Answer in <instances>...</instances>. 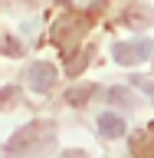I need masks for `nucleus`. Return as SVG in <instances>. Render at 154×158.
<instances>
[{"mask_svg":"<svg viewBox=\"0 0 154 158\" xmlns=\"http://www.w3.org/2000/svg\"><path fill=\"white\" fill-rule=\"evenodd\" d=\"M53 128H56L53 122H30V125H23L17 135L7 142V152L17 155V158L36 155V152H43V148L53 145Z\"/></svg>","mask_w":154,"mask_h":158,"instance_id":"nucleus-1","label":"nucleus"},{"mask_svg":"<svg viewBox=\"0 0 154 158\" xmlns=\"http://www.w3.org/2000/svg\"><path fill=\"white\" fill-rule=\"evenodd\" d=\"M151 49H154L151 40H135V43H115L112 56H115V63H121V66H135V63H144V59L151 56Z\"/></svg>","mask_w":154,"mask_h":158,"instance_id":"nucleus-2","label":"nucleus"},{"mask_svg":"<svg viewBox=\"0 0 154 158\" xmlns=\"http://www.w3.org/2000/svg\"><path fill=\"white\" fill-rule=\"evenodd\" d=\"M26 82L33 92H49L53 82H56V66L53 63H33L26 69Z\"/></svg>","mask_w":154,"mask_h":158,"instance_id":"nucleus-3","label":"nucleus"},{"mask_svg":"<svg viewBox=\"0 0 154 158\" xmlns=\"http://www.w3.org/2000/svg\"><path fill=\"white\" fill-rule=\"evenodd\" d=\"M89 59H92V53H82V56H79V59H72V63H69V69H66V73H69V76H76L79 69H82V66H85V63H89Z\"/></svg>","mask_w":154,"mask_h":158,"instance_id":"nucleus-7","label":"nucleus"},{"mask_svg":"<svg viewBox=\"0 0 154 158\" xmlns=\"http://www.w3.org/2000/svg\"><path fill=\"white\" fill-rule=\"evenodd\" d=\"M98 132L105 138H121L125 135V118L115 115V112H102L98 115Z\"/></svg>","mask_w":154,"mask_h":158,"instance_id":"nucleus-4","label":"nucleus"},{"mask_svg":"<svg viewBox=\"0 0 154 158\" xmlns=\"http://www.w3.org/2000/svg\"><path fill=\"white\" fill-rule=\"evenodd\" d=\"M0 53H7V56H20V40L3 36V40H0Z\"/></svg>","mask_w":154,"mask_h":158,"instance_id":"nucleus-6","label":"nucleus"},{"mask_svg":"<svg viewBox=\"0 0 154 158\" xmlns=\"http://www.w3.org/2000/svg\"><path fill=\"white\" fill-rule=\"evenodd\" d=\"M92 92H95V89H92V86H82V89H72V92H66V102H69V106H79V102H85V99L92 96Z\"/></svg>","mask_w":154,"mask_h":158,"instance_id":"nucleus-5","label":"nucleus"}]
</instances>
